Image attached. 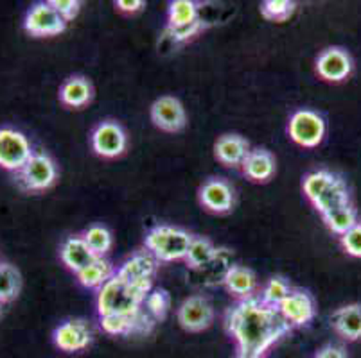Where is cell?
<instances>
[{"mask_svg":"<svg viewBox=\"0 0 361 358\" xmlns=\"http://www.w3.org/2000/svg\"><path fill=\"white\" fill-rule=\"evenodd\" d=\"M116 271L106 258H97L94 264L88 265L81 272H78V281L87 288H101L110 278H114Z\"/></svg>","mask_w":361,"mask_h":358,"instance_id":"cell-24","label":"cell"},{"mask_svg":"<svg viewBox=\"0 0 361 358\" xmlns=\"http://www.w3.org/2000/svg\"><path fill=\"white\" fill-rule=\"evenodd\" d=\"M288 134L297 146L313 149L324 142L326 136V122L322 115L311 110H298L290 117Z\"/></svg>","mask_w":361,"mask_h":358,"instance_id":"cell-4","label":"cell"},{"mask_svg":"<svg viewBox=\"0 0 361 358\" xmlns=\"http://www.w3.org/2000/svg\"><path fill=\"white\" fill-rule=\"evenodd\" d=\"M147 315L142 310L135 315H103L101 317V328L110 335H130L133 331H146V323L149 321Z\"/></svg>","mask_w":361,"mask_h":358,"instance_id":"cell-22","label":"cell"},{"mask_svg":"<svg viewBox=\"0 0 361 358\" xmlns=\"http://www.w3.org/2000/svg\"><path fill=\"white\" fill-rule=\"evenodd\" d=\"M322 219H324V222H326V226L331 231L340 236L345 235L349 229H353L357 224V215L353 205H345L341 206V208L333 210V212L322 215Z\"/></svg>","mask_w":361,"mask_h":358,"instance_id":"cell-27","label":"cell"},{"mask_svg":"<svg viewBox=\"0 0 361 358\" xmlns=\"http://www.w3.org/2000/svg\"><path fill=\"white\" fill-rule=\"evenodd\" d=\"M195 235L175 226H157L146 235L147 252L159 262L185 260Z\"/></svg>","mask_w":361,"mask_h":358,"instance_id":"cell-3","label":"cell"},{"mask_svg":"<svg viewBox=\"0 0 361 358\" xmlns=\"http://www.w3.org/2000/svg\"><path fill=\"white\" fill-rule=\"evenodd\" d=\"M169 303V294L164 288H157V290L149 292V295L146 298V312L155 321H162L166 319Z\"/></svg>","mask_w":361,"mask_h":358,"instance_id":"cell-33","label":"cell"},{"mask_svg":"<svg viewBox=\"0 0 361 358\" xmlns=\"http://www.w3.org/2000/svg\"><path fill=\"white\" fill-rule=\"evenodd\" d=\"M92 95H94V90H92L90 81L81 75L68 77L60 88L61 104H65L67 108H74V110L87 106L92 101Z\"/></svg>","mask_w":361,"mask_h":358,"instance_id":"cell-21","label":"cell"},{"mask_svg":"<svg viewBox=\"0 0 361 358\" xmlns=\"http://www.w3.org/2000/svg\"><path fill=\"white\" fill-rule=\"evenodd\" d=\"M250 151V143L239 134H223L214 143L216 160L225 167H241Z\"/></svg>","mask_w":361,"mask_h":358,"instance_id":"cell-15","label":"cell"},{"mask_svg":"<svg viewBox=\"0 0 361 358\" xmlns=\"http://www.w3.org/2000/svg\"><path fill=\"white\" fill-rule=\"evenodd\" d=\"M81 236L97 258H104V255L111 249V233L104 226H90Z\"/></svg>","mask_w":361,"mask_h":358,"instance_id":"cell-30","label":"cell"},{"mask_svg":"<svg viewBox=\"0 0 361 358\" xmlns=\"http://www.w3.org/2000/svg\"><path fill=\"white\" fill-rule=\"evenodd\" d=\"M151 122L166 133H180L187 126V113L176 97L164 95L151 104Z\"/></svg>","mask_w":361,"mask_h":358,"instance_id":"cell-10","label":"cell"},{"mask_svg":"<svg viewBox=\"0 0 361 358\" xmlns=\"http://www.w3.org/2000/svg\"><path fill=\"white\" fill-rule=\"evenodd\" d=\"M216 255H218V249L214 248V244L209 238L195 236V241H192L189 252L185 256V264L187 267L191 269H203L214 260Z\"/></svg>","mask_w":361,"mask_h":358,"instance_id":"cell-25","label":"cell"},{"mask_svg":"<svg viewBox=\"0 0 361 358\" xmlns=\"http://www.w3.org/2000/svg\"><path fill=\"white\" fill-rule=\"evenodd\" d=\"M92 328L83 319H71L61 323L52 333L56 347L65 353H78L92 344Z\"/></svg>","mask_w":361,"mask_h":358,"instance_id":"cell-11","label":"cell"},{"mask_svg":"<svg viewBox=\"0 0 361 358\" xmlns=\"http://www.w3.org/2000/svg\"><path fill=\"white\" fill-rule=\"evenodd\" d=\"M225 328L238 346V357L243 358H262L291 331V324L279 308L270 307L257 295L232 305L225 314Z\"/></svg>","mask_w":361,"mask_h":358,"instance_id":"cell-1","label":"cell"},{"mask_svg":"<svg viewBox=\"0 0 361 358\" xmlns=\"http://www.w3.org/2000/svg\"><path fill=\"white\" fill-rule=\"evenodd\" d=\"M196 20H200L198 4L192 0H175L169 4V13H167V25L169 27L192 24Z\"/></svg>","mask_w":361,"mask_h":358,"instance_id":"cell-28","label":"cell"},{"mask_svg":"<svg viewBox=\"0 0 361 358\" xmlns=\"http://www.w3.org/2000/svg\"><path fill=\"white\" fill-rule=\"evenodd\" d=\"M238 358H243V357H238Z\"/></svg>","mask_w":361,"mask_h":358,"instance_id":"cell-40","label":"cell"},{"mask_svg":"<svg viewBox=\"0 0 361 358\" xmlns=\"http://www.w3.org/2000/svg\"><path fill=\"white\" fill-rule=\"evenodd\" d=\"M96 260L97 256L88 248L83 236H68L67 241L63 242V245H61V262H63L68 271L75 272V274L87 269L88 265L94 264Z\"/></svg>","mask_w":361,"mask_h":358,"instance_id":"cell-16","label":"cell"},{"mask_svg":"<svg viewBox=\"0 0 361 358\" xmlns=\"http://www.w3.org/2000/svg\"><path fill=\"white\" fill-rule=\"evenodd\" d=\"M353 72V58L340 47L322 51L317 58V74L329 83H341Z\"/></svg>","mask_w":361,"mask_h":358,"instance_id":"cell-12","label":"cell"},{"mask_svg":"<svg viewBox=\"0 0 361 358\" xmlns=\"http://www.w3.org/2000/svg\"><path fill=\"white\" fill-rule=\"evenodd\" d=\"M340 242L347 255L354 256V258H361V222H357L345 235H341Z\"/></svg>","mask_w":361,"mask_h":358,"instance_id":"cell-35","label":"cell"},{"mask_svg":"<svg viewBox=\"0 0 361 358\" xmlns=\"http://www.w3.org/2000/svg\"><path fill=\"white\" fill-rule=\"evenodd\" d=\"M297 9L293 0H266L261 4V15L270 22H284L290 18Z\"/></svg>","mask_w":361,"mask_h":358,"instance_id":"cell-32","label":"cell"},{"mask_svg":"<svg viewBox=\"0 0 361 358\" xmlns=\"http://www.w3.org/2000/svg\"><path fill=\"white\" fill-rule=\"evenodd\" d=\"M22 276L11 264L0 262V303H11L20 294Z\"/></svg>","mask_w":361,"mask_h":358,"instance_id":"cell-26","label":"cell"},{"mask_svg":"<svg viewBox=\"0 0 361 358\" xmlns=\"http://www.w3.org/2000/svg\"><path fill=\"white\" fill-rule=\"evenodd\" d=\"M198 199L207 212L218 215L232 212L234 208V190L225 179L219 177H211L200 186Z\"/></svg>","mask_w":361,"mask_h":358,"instance_id":"cell-13","label":"cell"},{"mask_svg":"<svg viewBox=\"0 0 361 358\" xmlns=\"http://www.w3.org/2000/svg\"><path fill=\"white\" fill-rule=\"evenodd\" d=\"M0 307H2V303H0Z\"/></svg>","mask_w":361,"mask_h":358,"instance_id":"cell-39","label":"cell"},{"mask_svg":"<svg viewBox=\"0 0 361 358\" xmlns=\"http://www.w3.org/2000/svg\"><path fill=\"white\" fill-rule=\"evenodd\" d=\"M67 20L56 11L49 2H38L27 11L24 20V29L31 36L38 38H47L56 36L65 31Z\"/></svg>","mask_w":361,"mask_h":358,"instance_id":"cell-8","label":"cell"},{"mask_svg":"<svg viewBox=\"0 0 361 358\" xmlns=\"http://www.w3.org/2000/svg\"><path fill=\"white\" fill-rule=\"evenodd\" d=\"M90 143L97 156L114 160V158H119L126 151L128 136L119 122H116V120H103L92 131Z\"/></svg>","mask_w":361,"mask_h":358,"instance_id":"cell-7","label":"cell"},{"mask_svg":"<svg viewBox=\"0 0 361 358\" xmlns=\"http://www.w3.org/2000/svg\"><path fill=\"white\" fill-rule=\"evenodd\" d=\"M345 205H350V196L345 181H343L340 176H338L336 179H334L333 185L313 203V206L322 213V215H326V213L333 212V210L336 208H341V206Z\"/></svg>","mask_w":361,"mask_h":358,"instance_id":"cell-23","label":"cell"},{"mask_svg":"<svg viewBox=\"0 0 361 358\" xmlns=\"http://www.w3.org/2000/svg\"><path fill=\"white\" fill-rule=\"evenodd\" d=\"M144 6L146 4H144L142 0H117L116 2L117 11L126 13V15H135V13L142 11Z\"/></svg>","mask_w":361,"mask_h":358,"instance_id":"cell-37","label":"cell"},{"mask_svg":"<svg viewBox=\"0 0 361 358\" xmlns=\"http://www.w3.org/2000/svg\"><path fill=\"white\" fill-rule=\"evenodd\" d=\"M314 358H347V354H345V350H343V347L329 344V346L322 347Z\"/></svg>","mask_w":361,"mask_h":358,"instance_id":"cell-38","label":"cell"},{"mask_svg":"<svg viewBox=\"0 0 361 358\" xmlns=\"http://www.w3.org/2000/svg\"><path fill=\"white\" fill-rule=\"evenodd\" d=\"M180 326L189 333H200L214 323V307L203 295H191L176 312Z\"/></svg>","mask_w":361,"mask_h":358,"instance_id":"cell-9","label":"cell"},{"mask_svg":"<svg viewBox=\"0 0 361 358\" xmlns=\"http://www.w3.org/2000/svg\"><path fill=\"white\" fill-rule=\"evenodd\" d=\"M157 260L155 256L151 252H137L131 258H128L123 265L116 271V274L123 280H126L128 283H137V281H146L153 280V276L157 272Z\"/></svg>","mask_w":361,"mask_h":358,"instance_id":"cell-17","label":"cell"},{"mask_svg":"<svg viewBox=\"0 0 361 358\" xmlns=\"http://www.w3.org/2000/svg\"><path fill=\"white\" fill-rule=\"evenodd\" d=\"M331 326L340 335L341 339L360 340L361 339V305L353 303L345 307L338 308L331 315Z\"/></svg>","mask_w":361,"mask_h":358,"instance_id":"cell-18","label":"cell"},{"mask_svg":"<svg viewBox=\"0 0 361 358\" xmlns=\"http://www.w3.org/2000/svg\"><path fill=\"white\" fill-rule=\"evenodd\" d=\"M243 174L254 183L270 181L275 174V156L268 149H254L241 165Z\"/></svg>","mask_w":361,"mask_h":358,"instance_id":"cell-19","label":"cell"},{"mask_svg":"<svg viewBox=\"0 0 361 358\" xmlns=\"http://www.w3.org/2000/svg\"><path fill=\"white\" fill-rule=\"evenodd\" d=\"M153 280L137 281V283H128L126 280L114 274V278L106 281L99 288L97 294V314L103 315H135L142 310V303H146V298L151 292Z\"/></svg>","mask_w":361,"mask_h":358,"instance_id":"cell-2","label":"cell"},{"mask_svg":"<svg viewBox=\"0 0 361 358\" xmlns=\"http://www.w3.org/2000/svg\"><path fill=\"white\" fill-rule=\"evenodd\" d=\"M49 4H51L56 11L60 13L67 22L74 20L81 8L80 0H49Z\"/></svg>","mask_w":361,"mask_h":358,"instance_id":"cell-36","label":"cell"},{"mask_svg":"<svg viewBox=\"0 0 361 358\" xmlns=\"http://www.w3.org/2000/svg\"><path fill=\"white\" fill-rule=\"evenodd\" d=\"M336 174L329 172V170H314V172H310L304 181H302V190L306 193V197L311 203H314L322 193L326 192L331 185L336 179Z\"/></svg>","mask_w":361,"mask_h":358,"instance_id":"cell-29","label":"cell"},{"mask_svg":"<svg viewBox=\"0 0 361 358\" xmlns=\"http://www.w3.org/2000/svg\"><path fill=\"white\" fill-rule=\"evenodd\" d=\"M277 308L291 328L307 326L314 317V301L306 290H291Z\"/></svg>","mask_w":361,"mask_h":358,"instance_id":"cell-14","label":"cell"},{"mask_svg":"<svg viewBox=\"0 0 361 358\" xmlns=\"http://www.w3.org/2000/svg\"><path fill=\"white\" fill-rule=\"evenodd\" d=\"M202 29H205V24H203L202 18H200L196 20V22H192V24L180 25V27H169V25H167L166 32L175 44H185V41H189L191 38H195Z\"/></svg>","mask_w":361,"mask_h":358,"instance_id":"cell-34","label":"cell"},{"mask_svg":"<svg viewBox=\"0 0 361 358\" xmlns=\"http://www.w3.org/2000/svg\"><path fill=\"white\" fill-rule=\"evenodd\" d=\"M291 290H293V288L290 287V283H288L284 278L275 276V278H270V280L266 281V285L262 287L261 300L264 301V303L270 305V307L277 308L279 305L286 300L288 295H290Z\"/></svg>","mask_w":361,"mask_h":358,"instance_id":"cell-31","label":"cell"},{"mask_svg":"<svg viewBox=\"0 0 361 358\" xmlns=\"http://www.w3.org/2000/svg\"><path fill=\"white\" fill-rule=\"evenodd\" d=\"M58 170L51 156L44 153H35L24 169L16 174V181L27 192H44L54 185Z\"/></svg>","mask_w":361,"mask_h":358,"instance_id":"cell-5","label":"cell"},{"mask_svg":"<svg viewBox=\"0 0 361 358\" xmlns=\"http://www.w3.org/2000/svg\"><path fill=\"white\" fill-rule=\"evenodd\" d=\"M223 285L238 300H248V298H254L257 290V278L248 267L232 265L226 269L223 276Z\"/></svg>","mask_w":361,"mask_h":358,"instance_id":"cell-20","label":"cell"},{"mask_svg":"<svg viewBox=\"0 0 361 358\" xmlns=\"http://www.w3.org/2000/svg\"><path fill=\"white\" fill-rule=\"evenodd\" d=\"M31 143L20 131L4 127L0 129V167L9 172H20L32 156Z\"/></svg>","mask_w":361,"mask_h":358,"instance_id":"cell-6","label":"cell"}]
</instances>
